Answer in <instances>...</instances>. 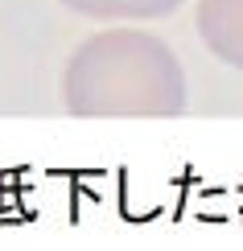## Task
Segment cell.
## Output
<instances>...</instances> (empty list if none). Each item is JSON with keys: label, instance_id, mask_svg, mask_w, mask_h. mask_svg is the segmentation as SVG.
Segmentation results:
<instances>
[{"label": "cell", "instance_id": "2", "mask_svg": "<svg viewBox=\"0 0 243 251\" xmlns=\"http://www.w3.org/2000/svg\"><path fill=\"white\" fill-rule=\"evenodd\" d=\"M194 29L223 66L243 70V0H198Z\"/></svg>", "mask_w": 243, "mask_h": 251}, {"label": "cell", "instance_id": "1", "mask_svg": "<svg viewBox=\"0 0 243 251\" xmlns=\"http://www.w3.org/2000/svg\"><path fill=\"white\" fill-rule=\"evenodd\" d=\"M62 99L82 120H169L186 111V70L157 33L99 29L70 54Z\"/></svg>", "mask_w": 243, "mask_h": 251}, {"label": "cell", "instance_id": "3", "mask_svg": "<svg viewBox=\"0 0 243 251\" xmlns=\"http://www.w3.org/2000/svg\"><path fill=\"white\" fill-rule=\"evenodd\" d=\"M58 4L91 21H157L177 13L186 0H58Z\"/></svg>", "mask_w": 243, "mask_h": 251}]
</instances>
